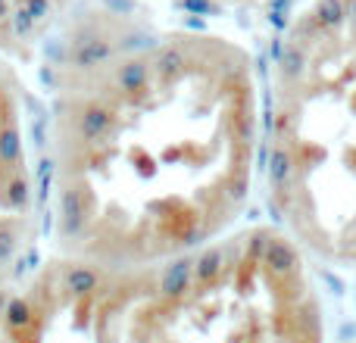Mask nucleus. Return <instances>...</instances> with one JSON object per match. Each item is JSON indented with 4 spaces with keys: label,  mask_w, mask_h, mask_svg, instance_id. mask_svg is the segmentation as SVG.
<instances>
[{
    "label": "nucleus",
    "mask_w": 356,
    "mask_h": 343,
    "mask_svg": "<svg viewBox=\"0 0 356 343\" xmlns=\"http://www.w3.org/2000/svg\"><path fill=\"white\" fill-rule=\"evenodd\" d=\"M79 25L50 44L41 122L50 253L154 275L238 228L266 147L250 56L203 35Z\"/></svg>",
    "instance_id": "obj_1"
},
{
    "label": "nucleus",
    "mask_w": 356,
    "mask_h": 343,
    "mask_svg": "<svg viewBox=\"0 0 356 343\" xmlns=\"http://www.w3.org/2000/svg\"><path fill=\"white\" fill-rule=\"evenodd\" d=\"M275 53L266 147L284 234L356 265V0H319Z\"/></svg>",
    "instance_id": "obj_2"
},
{
    "label": "nucleus",
    "mask_w": 356,
    "mask_h": 343,
    "mask_svg": "<svg viewBox=\"0 0 356 343\" xmlns=\"http://www.w3.org/2000/svg\"><path fill=\"white\" fill-rule=\"evenodd\" d=\"M129 343H325L303 250L278 228H234L154 271Z\"/></svg>",
    "instance_id": "obj_3"
},
{
    "label": "nucleus",
    "mask_w": 356,
    "mask_h": 343,
    "mask_svg": "<svg viewBox=\"0 0 356 343\" xmlns=\"http://www.w3.org/2000/svg\"><path fill=\"white\" fill-rule=\"evenodd\" d=\"M147 278L50 253L0 287V343H129Z\"/></svg>",
    "instance_id": "obj_4"
},
{
    "label": "nucleus",
    "mask_w": 356,
    "mask_h": 343,
    "mask_svg": "<svg viewBox=\"0 0 356 343\" xmlns=\"http://www.w3.org/2000/svg\"><path fill=\"white\" fill-rule=\"evenodd\" d=\"M44 231L41 147L19 78L0 62V287L29 269Z\"/></svg>",
    "instance_id": "obj_5"
}]
</instances>
